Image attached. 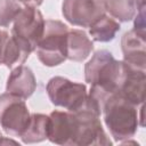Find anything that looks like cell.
<instances>
[{
    "mask_svg": "<svg viewBox=\"0 0 146 146\" xmlns=\"http://www.w3.org/2000/svg\"><path fill=\"white\" fill-rule=\"evenodd\" d=\"M46 90L55 106L66 108L68 112L79 110L88 97L86 84L73 82L63 76L51 78L47 83Z\"/></svg>",
    "mask_w": 146,
    "mask_h": 146,
    "instance_id": "4",
    "label": "cell"
},
{
    "mask_svg": "<svg viewBox=\"0 0 146 146\" xmlns=\"http://www.w3.org/2000/svg\"><path fill=\"white\" fill-rule=\"evenodd\" d=\"M123 71V60H116L107 50L96 51L86 64L84 79L91 84L88 95L97 102L100 110L108 97L117 92Z\"/></svg>",
    "mask_w": 146,
    "mask_h": 146,
    "instance_id": "1",
    "label": "cell"
},
{
    "mask_svg": "<svg viewBox=\"0 0 146 146\" xmlns=\"http://www.w3.org/2000/svg\"><path fill=\"white\" fill-rule=\"evenodd\" d=\"M49 115L34 113L31 114L29 124L21 136L24 144H34L48 139Z\"/></svg>",
    "mask_w": 146,
    "mask_h": 146,
    "instance_id": "13",
    "label": "cell"
},
{
    "mask_svg": "<svg viewBox=\"0 0 146 146\" xmlns=\"http://www.w3.org/2000/svg\"><path fill=\"white\" fill-rule=\"evenodd\" d=\"M62 14L72 25L89 27L106 11L103 0H64Z\"/></svg>",
    "mask_w": 146,
    "mask_h": 146,
    "instance_id": "7",
    "label": "cell"
},
{
    "mask_svg": "<svg viewBox=\"0 0 146 146\" xmlns=\"http://www.w3.org/2000/svg\"><path fill=\"white\" fill-rule=\"evenodd\" d=\"M94 50V43L82 30H68L66 40V59L82 62Z\"/></svg>",
    "mask_w": 146,
    "mask_h": 146,
    "instance_id": "12",
    "label": "cell"
},
{
    "mask_svg": "<svg viewBox=\"0 0 146 146\" xmlns=\"http://www.w3.org/2000/svg\"><path fill=\"white\" fill-rule=\"evenodd\" d=\"M120 31V24L114 18L107 16L106 14L98 18L91 26H89V34L92 40L98 42L112 41L116 33Z\"/></svg>",
    "mask_w": 146,
    "mask_h": 146,
    "instance_id": "15",
    "label": "cell"
},
{
    "mask_svg": "<svg viewBox=\"0 0 146 146\" xmlns=\"http://www.w3.org/2000/svg\"><path fill=\"white\" fill-rule=\"evenodd\" d=\"M123 62L128 65L145 71L146 68V40L145 36L131 30L121 39Z\"/></svg>",
    "mask_w": 146,
    "mask_h": 146,
    "instance_id": "10",
    "label": "cell"
},
{
    "mask_svg": "<svg viewBox=\"0 0 146 146\" xmlns=\"http://www.w3.org/2000/svg\"><path fill=\"white\" fill-rule=\"evenodd\" d=\"M24 6L17 0H0V26H9Z\"/></svg>",
    "mask_w": 146,
    "mask_h": 146,
    "instance_id": "17",
    "label": "cell"
},
{
    "mask_svg": "<svg viewBox=\"0 0 146 146\" xmlns=\"http://www.w3.org/2000/svg\"><path fill=\"white\" fill-rule=\"evenodd\" d=\"M32 51L33 49L26 43L14 35H9L3 55V65L9 68H11L14 65H21L29 58Z\"/></svg>",
    "mask_w": 146,
    "mask_h": 146,
    "instance_id": "14",
    "label": "cell"
},
{
    "mask_svg": "<svg viewBox=\"0 0 146 146\" xmlns=\"http://www.w3.org/2000/svg\"><path fill=\"white\" fill-rule=\"evenodd\" d=\"M68 27L57 19H48L35 51L39 60L48 66H57L66 59V40Z\"/></svg>",
    "mask_w": 146,
    "mask_h": 146,
    "instance_id": "3",
    "label": "cell"
},
{
    "mask_svg": "<svg viewBox=\"0 0 146 146\" xmlns=\"http://www.w3.org/2000/svg\"><path fill=\"white\" fill-rule=\"evenodd\" d=\"M145 71L135 68L124 63V71L116 95L130 102L131 104L139 106L144 104L145 100Z\"/></svg>",
    "mask_w": 146,
    "mask_h": 146,
    "instance_id": "9",
    "label": "cell"
},
{
    "mask_svg": "<svg viewBox=\"0 0 146 146\" xmlns=\"http://www.w3.org/2000/svg\"><path fill=\"white\" fill-rule=\"evenodd\" d=\"M1 138H2V135H1V132H0V139H1Z\"/></svg>",
    "mask_w": 146,
    "mask_h": 146,
    "instance_id": "21",
    "label": "cell"
},
{
    "mask_svg": "<svg viewBox=\"0 0 146 146\" xmlns=\"http://www.w3.org/2000/svg\"><path fill=\"white\" fill-rule=\"evenodd\" d=\"M8 38H9V34L6 31L0 30V65L3 64V55H5V49H6Z\"/></svg>",
    "mask_w": 146,
    "mask_h": 146,
    "instance_id": "19",
    "label": "cell"
},
{
    "mask_svg": "<svg viewBox=\"0 0 146 146\" xmlns=\"http://www.w3.org/2000/svg\"><path fill=\"white\" fill-rule=\"evenodd\" d=\"M36 89V80L32 70L24 65L15 67L8 76L6 91L22 99H27Z\"/></svg>",
    "mask_w": 146,
    "mask_h": 146,
    "instance_id": "11",
    "label": "cell"
},
{
    "mask_svg": "<svg viewBox=\"0 0 146 146\" xmlns=\"http://www.w3.org/2000/svg\"><path fill=\"white\" fill-rule=\"evenodd\" d=\"M76 133V117L72 112L54 111L49 114L48 139L58 145L73 146Z\"/></svg>",
    "mask_w": 146,
    "mask_h": 146,
    "instance_id": "8",
    "label": "cell"
},
{
    "mask_svg": "<svg viewBox=\"0 0 146 146\" xmlns=\"http://www.w3.org/2000/svg\"><path fill=\"white\" fill-rule=\"evenodd\" d=\"M31 114L24 99L9 92L0 95V125L5 132L21 137L26 129Z\"/></svg>",
    "mask_w": 146,
    "mask_h": 146,
    "instance_id": "5",
    "label": "cell"
},
{
    "mask_svg": "<svg viewBox=\"0 0 146 146\" xmlns=\"http://www.w3.org/2000/svg\"><path fill=\"white\" fill-rule=\"evenodd\" d=\"M137 107L116 94L104 103L102 108L104 122L115 141L130 139L136 133L140 125Z\"/></svg>",
    "mask_w": 146,
    "mask_h": 146,
    "instance_id": "2",
    "label": "cell"
},
{
    "mask_svg": "<svg viewBox=\"0 0 146 146\" xmlns=\"http://www.w3.org/2000/svg\"><path fill=\"white\" fill-rule=\"evenodd\" d=\"M105 11L120 22L131 21L137 11V0H103Z\"/></svg>",
    "mask_w": 146,
    "mask_h": 146,
    "instance_id": "16",
    "label": "cell"
},
{
    "mask_svg": "<svg viewBox=\"0 0 146 146\" xmlns=\"http://www.w3.org/2000/svg\"><path fill=\"white\" fill-rule=\"evenodd\" d=\"M13 24L11 35L26 43L34 51L42 36L46 24L41 11L36 7L24 6Z\"/></svg>",
    "mask_w": 146,
    "mask_h": 146,
    "instance_id": "6",
    "label": "cell"
},
{
    "mask_svg": "<svg viewBox=\"0 0 146 146\" xmlns=\"http://www.w3.org/2000/svg\"><path fill=\"white\" fill-rule=\"evenodd\" d=\"M18 2H21L23 6H31V7H39L43 0H17Z\"/></svg>",
    "mask_w": 146,
    "mask_h": 146,
    "instance_id": "20",
    "label": "cell"
},
{
    "mask_svg": "<svg viewBox=\"0 0 146 146\" xmlns=\"http://www.w3.org/2000/svg\"><path fill=\"white\" fill-rule=\"evenodd\" d=\"M137 11L135 15L133 31L145 36V0H137Z\"/></svg>",
    "mask_w": 146,
    "mask_h": 146,
    "instance_id": "18",
    "label": "cell"
}]
</instances>
